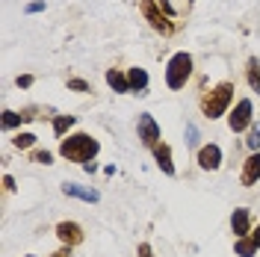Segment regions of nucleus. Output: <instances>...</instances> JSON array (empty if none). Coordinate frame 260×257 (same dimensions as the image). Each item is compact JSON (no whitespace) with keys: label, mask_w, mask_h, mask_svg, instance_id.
Segmentation results:
<instances>
[{"label":"nucleus","mask_w":260,"mask_h":257,"mask_svg":"<svg viewBox=\"0 0 260 257\" xmlns=\"http://www.w3.org/2000/svg\"><path fill=\"white\" fill-rule=\"evenodd\" d=\"M98 151H101V142H98L92 133H71V136H65L62 142H59V157L68 163H92L98 157Z\"/></svg>","instance_id":"f257e3e1"},{"label":"nucleus","mask_w":260,"mask_h":257,"mask_svg":"<svg viewBox=\"0 0 260 257\" xmlns=\"http://www.w3.org/2000/svg\"><path fill=\"white\" fill-rule=\"evenodd\" d=\"M231 101H234V83L231 80H222L219 86H213L207 95H201V113L204 118H222L228 113V107H231Z\"/></svg>","instance_id":"f03ea898"},{"label":"nucleus","mask_w":260,"mask_h":257,"mask_svg":"<svg viewBox=\"0 0 260 257\" xmlns=\"http://www.w3.org/2000/svg\"><path fill=\"white\" fill-rule=\"evenodd\" d=\"M192 56L186 53V50H178L169 62H166V86L172 89V92H178V89H183L186 83H189V77H192Z\"/></svg>","instance_id":"7ed1b4c3"},{"label":"nucleus","mask_w":260,"mask_h":257,"mask_svg":"<svg viewBox=\"0 0 260 257\" xmlns=\"http://www.w3.org/2000/svg\"><path fill=\"white\" fill-rule=\"evenodd\" d=\"M139 9H142V15H145L148 27H151L154 33H160L162 39H169V36H175V33H178V24L162 12L157 0H139Z\"/></svg>","instance_id":"20e7f679"},{"label":"nucleus","mask_w":260,"mask_h":257,"mask_svg":"<svg viewBox=\"0 0 260 257\" xmlns=\"http://www.w3.org/2000/svg\"><path fill=\"white\" fill-rule=\"evenodd\" d=\"M254 107H251V101L248 98H240L237 101V107L231 110V115H228V127H231V133H243V130H248L251 124H254Z\"/></svg>","instance_id":"39448f33"},{"label":"nucleus","mask_w":260,"mask_h":257,"mask_svg":"<svg viewBox=\"0 0 260 257\" xmlns=\"http://www.w3.org/2000/svg\"><path fill=\"white\" fill-rule=\"evenodd\" d=\"M136 133H139V142L145 145V148H151V151L160 145V124L154 121V115L151 113L139 115V121H136Z\"/></svg>","instance_id":"423d86ee"},{"label":"nucleus","mask_w":260,"mask_h":257,"mask_svg":"<svg viewBox=\"0 0 260 257\" xmlns=\"http://www.w3.org/2000/svg\"><path fill=\"white\" fill-rule=\"evenodd\" d=\"M195 163H198V169H204V172H216V169L222 166V148L216 142L201 145L198 154H195Z\"/></svg>","instance_id":"0eeeda50"},{"label":"nucleus","mask_w":260,"mask_h":257,"mask_svg":"<svg viewBox=\"0 0 260 257\" xmlns=\"http://www.w3.org/2000/svg\"><path fill=\"white\" fill-rule=\"evenodd\" d=\"M231 231H234V237L240 240V237H248L251 234V210L248 207H237L231 213Z\"/></svg>","instance_id":"6e6552de"},{"label":"nucleus","mask_w":260,"mask_h":257,"mask_svg":"<svg viewBox=\"0 0 260 257\" xmlns=\"http://www.w3.org/2000/svg\"><path fill=\"white\" fill-rule=\"evenodd\" d=\"M56 240L62 242V245H80L83 242V228L77 222H59L56 225Z\"/></svg>","instance_id":"1a4fd4ad"},{"label":"nucleus","mask_w":260,"mask_h":257,"mask_svg":"<svg viewBox=\"0 0 260 257\" xmlns=\"http://www.w3.org/2000/svg\"><path fill=\"white\" fill-rule=\"evenodd\" d=\"M240 180H243V186H254V183L260 180V151H254V154H248V157H245Z\"/></svg>","instance_id":"9d476101"},{"label":"nucleus","mask_w":260,"mask_h":257,"mask_svg":"<svg viewBox=\"0 0 260 257\" xmlns=\"http://www.w3.org/2000/svg\"><path fill=\"white\" fill-rule=\"evenodd\" d=\"M62 192L68 195V198H80V201H86V204H98V189H92V186H80V183H65Z\"/></svg>","instance_id":"9b49d317"},{"label":"nucleus","mask_w":260,"mask_h":257,"mask_svg":"<svg viewBox=\"0 0 260 257\" xmlns=\"http://www.w3.org/2000/svg\"><path fill=\"white\" fill-rule=\"evenodd\" d=\"M154 160H157V166H160V172L162 175H175V163H172V148L166 142H160L157 148H154Z\"/></svg>","instance_id":"f8f14e48"},{"label":"nucleus","mask_w":260,"mask_h":257,"mask_svg":"<svg viewBox=\"0 0 260 257\" xmlns=\"http://www.w3.org/2000/svg\"><path fill=\"white\" fill-rule=\"evenodd\" d=\"M107 86H110L113 92H118V95H127V92H130L127 74H121L118 68H107Z\"/></svg>","instance_id":"ddd939ff"},{"label":"nucleus","mask_w":260,"mask_h":257,"mask_svg":"<svg viewBox=\"0 0 260 257\" xmlns=\"http://www.w3.org/2000/svg\"><path fill=\"white\" fill-rule=\"evenodd\" d=\"M127 80H130V92H136V95H142L148 89V71L145 68H139V65H133L127 71Z\"/></svg>","instance_id":"4468645a"},{"label":"nucleus","mask_w":260,"mask_h":257,"mask_svg":"<svg viewBox=\"0 0 260 257\" xmlns=\"http://www.w3.org/2000/svg\"><path fill=\"white\" fill-rule=\"evenodd\" d=\"M245 80L260 95V59L257 56H248V62H245Z\"/></svg>","instance_id":"2eb2a0df"},{"label":"nucleus","mask_w":260,"mask_h":257,"mask_svg":"<svg viewBox=\"0 0 260 257\" xmlns=\"http://www.w3.org/2000/svg\"><path fill=\"white\" fill-rule=\"evenodd\" d=\"M234 251H237V257H254L260 248H257V242L251 240V234H248V237H240L234 242Z\"/></svg>","instance_id":"dca6fc26"},{"label":"nucleus","mask_w":260,"mask_h":257,"mask_svg":"<svg viewBox=\"0 0 260 257\" xmlns=\"http://www.w3.org/2000/svg\"><path fill=\"white\" fill-rule=\"evenodd\" d=\"M32 115L27 113H12V110H3V130H12V127H21L24 121H30Z\"/></svg>","instance_id":"f3484780"},{"label":"nucleus","mask_w":260,"mask_h":257,"mask_svg":"<svg viewBox=\"0 0 260 257\" xmlns=\"http://www.w3.org/2000/svg\"><path fill=\"white\" fill-rule=\"evenodd\" d=\"M74 127V115H53V133L65 139V130Z\"/></svg>","instance_id":"a211bd4d"},{"label":"nucleus","mask_w":260,"mask_h":257,"mask_svg":"<svg viewBox=\"0 0 260 257\" xmlns=\"http://www.w3.org/2000/svg\"><path fill=\"white\" fill-rule=\"evenodd\" d=\"M12 145H15L18 151H32V145H36V133H21V130H18L15 136H12Z\"/></svg>","instance_id":"6ab92c4d"},{"label":"nucleus","mask_w":260,"mask_h":257,"mask_svg":"<svg viewBox=\"0 0 260 257\" xmlns=\"http://www.w3.org/2000/svg\"><path fill=\"white\" fill-rule=\"evenodd\" d=\"M245 145H248V151H251V154L260 151V121L248 127V139H245Z\"/></svg>","instance_id":"aec40b11"},{"label":"nucleus","mask_w":260,"mask_h":257,"mask_svg":"<svg viewBox=\"0 0 260 257\" xmlns=\"http://www.w3.org/2000/svg\"><path fill=\"white\" fill-rule=\"evenodd\" d=\"M30 163L50 166V163H53V154H50V151H42V148H36V151H30Z\"/></svg>","instance_id":"412c9836"},{"label":"nucleus","mask_w":260,"mask_h":257,"mask_svg":"<svg viewBox=\"0 0 260 257\" xmlns=\"http://www.w3.org/2000/svg\"><path fill=\"white\" fill-rule=\"evenodd\" d=\"M68 89L71 92H80V95H89L92 92V86L83 80V77H68Z\"/></svg>","instance_id":"4be33fe9"},{"label":"nucleus","mask_w":260,"mask_h":257,"mask_svg":"<svg viewBox=\"0 0 260 257\" xmlns=\"http://www.w3.org/2000/svg\"><path fill=\"white\" fill-rule=\"evenodd\" d=\"M186 145H189V148L198 145V127H195V124H186Z\"/></svg>","instance_id":"5701e85b"},{"label":"nucleus","mask_w":260,"mask_h":257,"mask_svg":"<svg viewBox=\"0 0 260 257\" xmlns=\"http://www.w3.org/2000/svg\"><path fill=\"white\" fill-rule=\"evenodd\" d=\"M42 9H45V0H32V3L24 6V12H27V15H36V12H42Z\"/></svg>","instance_id":"b1692460"},{"label":"nucleus","mask_w":260,"mask_h":257,"mask_svg":"<svg viewBox=\"0 0 260 257\" xmlns=\"http://www.w3.org/2000/svg\"><path fill=\"white\" fill-rule=\"evenodd\" d=\"M136 257H154V248H151L148 242H139V248H136Z\"/></svg>","instance_id":"393cba45"},{"label":"nucleus","mask_w":260,"mask_h":257,"mask_svg":"<svg viewBox=\"0 0 260 257\" xmlns=\"http://www.w3.org/2000/svg\"><path fill=\"white\" fill-rule=\"evenodd\" d=\"M15 83H18V89H30L32 86V74H21Z\"/></svg>","instance_id":"a878e982"},{"label":"nucleus","mask_w":260,"mask_h":257,"mask_svg":"<svg viewBox=\"0 0 260 257\" xmlns=\"http://www.w3.org/2000/svg\"><path fill=\"white\" fill-rule=\"evenodd\" d=\"M3 189L6 192H15V177L12 175H3Z\"/></svg>","instance_id":"bb28decb"},{"label":"nucleus","mask_w":260,"mask_h":257,"mask_svg":"<svg viewBox=\"0 0 260 257\" xmlns=\"http://www.w3.org/2000/svg\"><path fill=\"white\" fill-rule=\"evenodd\" d=\"M251 240L257 242V248H260V225H257V228H254V231H251Z\"/></svg>","instance_id":"cd10ccee"},{"label":"nucleus","mask_w":260,"mask_h":257,"mask_svg":"<svg viewBox=\"0 0 260 257\" xmlns=\"http://www.w3.org/2000/svg\"><path fill=\"white\" fill-rule=\"evenodd\" d=\"M186 3H189V6H192V3H195V0H186Z\"/></svg>","instance_id":"c85d7f7f"},{"label":"nucleus","mask_w":260,"mask_h":257,"mask_svg":"<svg viewBox=\"0 0 260 257\" xmlns=\"http://www.w3.org/2000/svg\"><path fill=\"white\" fill-rule=\"evenodd\" d=\"M27 257H36V254H27Z\"/></svg>","instance_id":"c756f323"}]
</instances>
